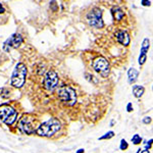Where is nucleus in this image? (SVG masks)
<instances>
[{
    "mask_svg": "<svg viewBox=\"0 0 153 153\" xmlns=\"http://www.w3.org/2000/svg\"><path fill=\"white\" fill-rule=\"evenodd\" d=\"M61 129V124L57 118H49L47 122L43 123L38 127L36 133L41 137H51Z\"/></svg>",
    "mask_w": 153,
    "mask_h": 153,
    "instance_id": "f257e3e1",
    "label": "nucleus"
},
{
    "mask_svg": "<svg viewBox=\"0 0 153 153\" xmlns=\"http://www.w3.org/2000/svg\"><path fill=\"white\" fill-rule=\"evenodd\" d=\"M27 76V66L23 62H19L14 66L10 78V85L14 88H22L25 85Z\"/></svg>",
    "mask_w": 153,
    "mask_h": 153,
    "instance_id": "f03ea898",
    "label": "nucleus"
},
{
    "mask_svg": "<svg viewBox=\"0 0 153 153\" xmlns=\"http://www.w3.org/2000/svg\"><path fill=\"white\" fill-rule=\"evenodd\" d=\"M58 98L68 106H73L76 103V93L70 86H62L57 91Z\"/></svg>",
    "mask_w": 153,
    "mask_h": 153,
    "instance_id": "7ed1b4c3",
    "label": "nucleus"
},
{
    "mask_svg": "<svg viewBox=\"0 0 153 153\" xmlns=\"http://www.w3.org/2000/svg\"><path fill=\"white\" fill-rule=\"evenodd\" d=\"M18 118V111L12 106L7 104L0 105V120L7 126H11Z\"/></svg>",
    "mask_w": 153,
    "mask_h": 153,
    "instance_id": "20e7f679",
    "label": "nucleus"
},
{
    "mask_svg": "<svg viewBox=\"0 0 153 153\" xmlns=\"http://www.w3.org/2000/svg\"><path fill=\"white\" fill-rule=\"evenodd\" d=\"M87 21L91 27H94L96 29H102L104 27V23L102 19V11L97 7L93 8L87 14Z\"/></svg>",
    "mask_w": 153,
    "mask_h": 153,
    "instance_id": "39448f33",
    "label": "nucleus"
},
{
    "mask_svg": "<svg viewBox=\"0 0 153 153\" xmlns=\"http://www.w3.org/2000/svg\"><path fill=\"white\" fill-rule=\"evenodd\" d=\"M93 68L96 73H98L103 78H106L109 75V63L106 60V58L104 57H98L96 58L94 61H93Z\"/></svg>",
    "mask_w": 153,
    "mask_h": 153,
    "instance_id": "423d86ee",
    "label": "nucleus"
},
{
    "mask_svg": "<svg viewBox=\"0 0 153 153\" xmlns=\"http://www.w3.org/2000/svg\"><path fill=\"white\" fill-rule=\"evenodd\" d=\"M44 88L47 91H53L58 85V75L55 71L50 70L44 76L43 80Z\"/></svg>",
    "mask_w": 153,
    "mask_h": 153,
    "instance_id": "0eeeda50",
    "label": "nucleus"
},
{
    "mask_svg": "<svg viewBox=\"0 0 153 153\" xmlns=\"http://www.w3.org/2000/svg\"><path fill=\"white\" fill-rule=\"evenodd\" d=\"M24 39L21 34H12L7 40L4 42L3 49L5 51H9L12 48H19L23 44Z\"/></svg>",
    "mask_w": 153,
    "mask_h": 153,
    "instance_id": "6e6552de",
    "label": "nucleus"
},
{
    "mask_svg": "<svg viewBox=\"0 0 153 153\" xmlns=\"http://www.w3.org/2000/svg\"><path fill=\"white\" fill-rule=\"evenodd\" d=\"M19 128L23 133L27 135H32L35 133V127L31 117H23L19 122Z\"/></svg>",
    "mask_w": 153,
    "mask_h": 153,
    "instance_id": "1a4fd4ad",
    "label": "nucleus"
},
{
    "mask_svg": "<svg viewBox=\"0 0 153 153\" xmlns=\"http://www.w3.org/2000/svg\"><path fill=\"white\" fill-rule=\"evenodd\" d=\"M149 47H150V41L149 39L145 38L143 40V43H142V46H141V50H140V56H139V65H143L145 63L147 59V52L149 50Z\"/></svg>",
    "mask_w": 153,
    "mask_h": 153,
    "instance_id": "9d476101",
    "label": "nucleus"
},
{
    "mask_svg": "<svg viewBox=\"0 0 153 153\" xmlns=\"http://www.w3.org/2000/svg\"><path fill=\"white\" fill-rule=\"evenodd\" d=\"M115 37H117V40L118 43H120L124 46H128L131 42L130 35L126 31H118L117 33L115 34Z\"/></svg>",
    "mask_w": 153,
    "mask_h": 153,
    "instance_id": "9b49d317",
    "label": "nucleus"
},
{
    "mask_svg": "<svg viewBox=\"0 0 153 153\" xmlns=\"http://www.w3.org/2000/svg\"><path fill=\"white\" fill-rule=\"evenodd\" d=\"M111 14H112L113 19H114L115 21H122V19H124V16H125V12L123 11V9L120 8V7H118V6L112 7Z\"/></svg>",
    "mask_w": 153,
    "mask_h": 153,
    "instance_id": "f8f14e48",
    "label": "nucleus"
},
{
    "mask_svg": "<svg viewBox=\"0 0 153 153\" xmlns=\"http://www.w3.org/2000/svg\"><path fill=\"white\" fill-rule=\"evenodd\" d=\"M138 76H139V71H138V70L131 68L130 70L128 71V76H129L128 81H129V83L130 84H134L136 81H137Z\"/></svg>",
    "mask_w": 153,
    "mask_h": 153,
    "instance_id": "ddd939ff",
    "label": "nucleus"
},
{
    "mask_svg": "<svg viewBox=\"0 0 153 153\" xmlns=\"http://www.w3.org/2000/svg\"><path fill=\"white\" fill-rule=\"evenodd\" d=\"M132 91H133V94H134L136 98H141L142 95L144 94L145 89H144V87H142V86H140V85H134L133 86Z\"/></svg>",
    "mask_w": 153,
    "mask_h": 153,
    "instance_id": "4468645a",
    "label": "nucleus"
},
{
    "mask_svg": "<svg viewBox=\"0 0 153 153\" xmlns=\"http://www.w3.org/2000/svg\"><path fill=\"white\" fill-rule=\"evenodd\" d=\"M0 96L2 98H9L10 97V91L6 88H0Z\"/></svg>",
    "mask_w": 153,
    "mask_h": 153,
    "instance_id": "2eb2a0df",
    "label": "nucleus"
},
{
    "mask_svg": "<svg viewBox=\"0 0 153 153\" xmlns=\"http://www.w3.org/2000/svg\"><path fill=\"white\" fill-rule=\"evenodd\" d=\"M112 137H114V132L113 131H109L105 135H103L102 137L98 138V140H108V139H111Z\"/></svg>",
    "mask_w": 153,
    "mask_h": 153,
    "instance_id": "dca6fc26",
    "label": "nucleus"
},
{
    "mask_svg": "<svg viewBox=\"0 0 153 153\" xmlns=\"http://www.w3.org/2000/svg\"><path fill=\"white\" fill-rule=\"evenodd\" d=\"M132 142H133V144H135V145H139V144H141V142H142V138L140 137V135L136 134L133 136Z\"/></svg>",
    "mask_w": 153,
    "mask_h": 153,
    "instance_id": "f3484780",
    "label": "nucleus"
},
{
    "mask_svg": "<svg viewBox=\"0 0 153 153\" xmlns=\"http://www.w3.org/2000/svg\"><path fill=\"white\" fill-rule=\"evenodd\" d=\"M128 147H129L128 142L126 141L125 139H122V141H120V150H126V149H128Z\"/></svg>",
    "mask_w": 153,
    "mask_h": 153,
    "instance_id": "a211bd4d",
    "label": "nucleus"
},
{
    "mask_svg": "<svg viewBox=\"0 0 153 153\" xmlns=\"http://www.w3.org/2000/svg\"><path fill=\"white\" fill-rule=\"evenodd\" d=\"M143 123H144L145 125H149L150 123H151V117H146L143 118Z\"/></svg>",
    "mask_w": 153,
    "mask_h": 153,
    "instance_id": "6ab92c4d",
    "label": "nucleus"
},
{
    "mask_svg": "<svg viewBox=\"0 0 153 153\" xmlns=\"http://www.w3.org/2000/svg\"><path fill=\"white\" fill-rule=\"evenodd\" d=\"M151 143H152V139H150L149 141H148V142L146 143V144H145V149H146V150H149L150 148H151V145H152Z\"/></svg>",
    "mask_w": 153,
    "mask_h": 153,
    "instance_id": "aec40b11",
    "label": "nucleus"
},
{
    "mask_svg": "<svg viewBox=\"0 0 153 153\" xmlns=\"http://www.w3.org/2000/svg\"><path fill=\"white\" fill-rule=\"evenodd\" d=\"M127 111L128 112H132L133 111V105H132V103H128V105H127Z\"/></svg>",
    "mask_w": 153,
    "mask_h": 153,
    "instance_id": "412c9836",
    "label": "nucleus"
},
{
    "mask_svg": "<svg viewBox=\"0 0 153 153\" xmlns=\"http://www.w3.org/2000/svg\"><path fill=\"white\" fill-rule=\"evenodd\" d=\"M141 4H142V5H144V6H150V5H151V1H145V0H142Z\"/></svg>",
    "mask_w": 153,
    "mask_h": 153,
    "instance_id": "4be33fe9",
    "label": "nucleus"
},
{
    "mask_svg": "<svg viewBox=\"0 0 153 153\" xmlns=\"http://www.w3.org/2000/svg\"><path fill=\"white\" fill-rule=\"evenodd\" d=\"M4 12H5V8H4L3 5H2V4L0 3V14H1V13H4Z\"/></svg>",
    "mask_w": 153,
    "mask_h": 153,
    "instance_id": "5701e85b",
    "label": "nucleus"
},
{
    "mask_svg": "<svg viewBox=\"0 0 153 153\" xmlns=\"http://www.w3.org/2000/svg\"><path fill=\"white\" fill-rule=\"evenodd\" d=\"M84 152H85V149H83V148H81V149H79L76 151V153H84Z\"/></svg>",
    "mask_w": 153,
    "mask_h": 153,
    "instance_id": "b1692460",
    "label": "nucleus"
},
{
    "mask_svg": "<svg viewBox=\"0 0 153 153\" xmlns=\"http://www.w3.org/2000/svg\"><path fill=\"white\" fill-rule=\"evenodd\" d=\"M141 153H150L149 152V150H146V149H144V150H142Z\"/></svg>",
    "mask_w": 153,
    "mask_h": 153,
    "instance_id": "393cba45",
    "label": "nucleus"
}]
</instances>
